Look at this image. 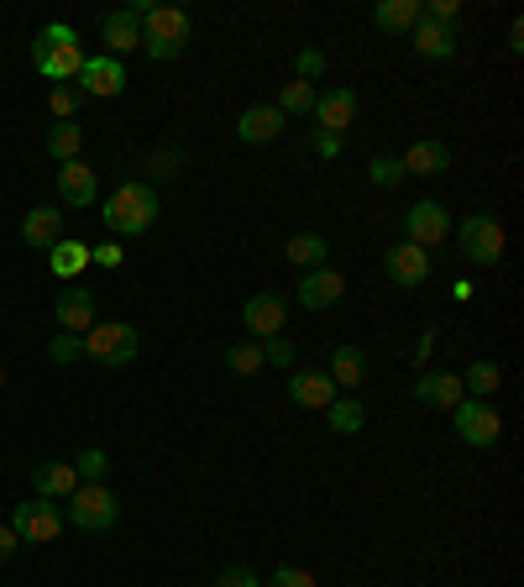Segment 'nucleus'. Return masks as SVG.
<instances>
[{
	"label": "nucleus",
	"mask_w": 524,
	"mask_h": 587,
	"mask_svg": "<svg viewBox=\"0 0 524 587\" xmlns=\"http://www.w3.org/2000/svg\"><path fill=\"white\" fill-rule=\"evenodd\" d=\"M105 226H111V241L116 236H142L152 232V221H158V189L142 184V178H132V184H116V195L105 200Z\"/></svg>",
	"instance_id": "f257e3e1"
},
{
	"label": "nucleus",
	"mask_w": 524,
	"mask_h": 587,
	"mask_svg": "<svg viewBox=\"0 0 524 587\" xmlns=\"http://www.w3.org/2000/svg\"><path fill=\"white\" fill-rule=\"evenodd\" d=\"M195 37V16L184 5H152L142 16V53L152 63H174Z\"/></svg>",
	"instance_id": "f03ea898"
},
{
	"label": "nucleus",
	"mask_w": 524,
	"mask_h": 587,
	"mask_svg": "<svg viewBox=\"0 0 524 587\" xmlns=\"http://www.w3.org/2000/svg\"><path fill=\"white\" fill-rule=\"evenodd\" d=\"M63 503H68V509H63V525L85 529V535H105V529L121 520V503L105 483H79Z\"/></svg>",
	"instance_id": "7ed1b4c3"
},
{
	"label": "nucleus",
	"mask_w": 524,
	"mask_h": 587,
	"mask_svg": "<svg viewBox=\"0 0 524 587\" xmlns=\"http://www.w3.org/2000/svg\"><path fill=\"white\" fill-rule=\"evenodd\" d=\"M79 341H85V357H95L100 367H132V362H137V347H142L137 325H126V321L89 325Z\"/></svg>",
	"instance_id": "20e7f679"
},
{
	"label": "nucleus",
	"mask_w": 524,
	"mask_h": 587,
	"mask_svg": "<svg viewBox=\"0 0 524 587\" xmlns=\"http://www.w3.org/2000/svg\"><path fill=\"white\" fill-rule=\"evenodd\" d=\"M11 529H16V540H27V546H48V540H59L63 535V503H53V499L16 503Z\"/></svg>",
	"instance_id": "39448f33"
},
{
	"label": "nucleus",
	"mask_w": 524,
	"mask_h": 587,
	"mask_svg": "<svg viewBox=\"0 0 524 587\" xmlns=\"http://www.w3.org/2000/svg\"><path fill=\"white\" fill-rule=\"evenodd\" d=\"M457 241H462V258L472 267H494L503 258V226H498V215H466Z\"/></svg>",
	"instance_id": "423d86ee"
},
{
	"label": "nucleus",
	"mask_w": 524,
	"mask_h": 587,
	"mask_svg": "<svg viewBox=\"0 0 524 587\" xmlns=\"http://www.w3.org/2000/svg\"><path fill=\"white\" fill-rule=\"evenodd\" d=\"M451 236V210L440 205V200H420V205L404 210V241L409 247H420V252H431Z\"/></svg>",
	"instance_id": "0eeeda50"
},
{
	"label": "nucleus",
	"mask_w": 524,
	"mask_h": 587,
	"mask_svg": "<svg viewBox=\"0 0 524 587\" xmlns=\"http://www.w3.org/2000/svg\"><path fill=\"white\" fill-rule=\"evenodd\" d=\"M451 425H457V436L466 446H498V436H503V420H498V410L488 399H462L451 410Z\"/></svg>",
	"instance_id": "6e6552de"
},
{
	"label": "nucleus",
	"mask_w": 524,
	"mask_h": 587,
	"mask_svg": "<svg viewBox=\"0 0 524 587\" xmlns=\"http://www.w3.org/2000/svg\"><path fill=\"white\" fill-rule=\"evenodd\" d=\"M466 399V388H462V373H446V367H436V373H420L414 378V404L420 410H457Z\"/></svg>",
	"instance_id": "1a4fd4ad"
},
{
	"label": "nucleus",
	"mask_w": 524,
	"mask_h": 587,
	"mask_svg": "<svg viewBox=\"0 0 524 587\" xmlns=\"http://www.w3.org/2000/svg\"><path fill=\"white\" fill-rule=\"evenodd\" d=\"M284 321H289V299L284 294H252L247 304H241V325L252 330V336H284Z\"/></svg>",
	"instance_id": "9d476101"
},
{
	"label": "nucleus",
	"mask_w": 524,
	"mask_h": 587,
	"mask_svg": "<svg viewBox=\"0 0 524 587\" xmlns=\"http://www.w3.org/2000/svg\"><path fill=\"white\" fill-rule=\"evenodd\" d=\"M121 89H126V63L111 59V53H95V59H85V68H79V95L111 100V95H121Z\"/></svg>",
	"instance_id": "9b49d317"
},
{
	"label": "nucleus",
	"mask_w": 524,
	"mask_h": 587,
	"mask_svg": "<svg viewBox=\"0 0 524 587\" xmlns=\"http://www.w3.org/2000/svg\"><path fill=\"white\" fill-rule=\"evenodd\" d=\"M100 37H105V53L111 59H126V53H137L142 48V16L126 5V11H105L100 16Z\"/></svg>",
	"instance_id": "f8f14e48"
},
{
	"label": "nucleus",
	"mask_w": 524,
	"mask_h": 587,
	"mask_svg": "<svg viewBox=\"0 0 524 587\" xmlns=\"http://www.w3.org/2000/svg\"><path fill=\"white\" fill-rule=\"evenodd\" d=\"M383 273H388L399 289H420V284L431 278V252H420V247L399 241V247L383 252Z\"/></svg>",
	"instance_id": "ddd939ff"
},
{
	"label": "nucleus",
	"mask_w": 524,
	"mask_h": 587,
	"mask_svg": "<svg viewBox=\"0 0 524 587\" xmlns=\"http://www.w3.org/2000/svg\"><path fill=\"white\" fill-rule=\"evenodd\" d=\"M315 132H330V137H341L351 121H357V89H325L315 95Z\"/></svg>",
	"instance_id": "4468645a"
},
{
	"label": "nucleus",
	"mask_w": 524,
	"mask_h": 587,
	"mask_svg": "<svg viewBox=\"0 0 524 587\" xmlns=\"http://www.w3.org/2000/svg\"><path fill=\"white\" fill-rule=\"evenodd\" d=\"M299 304L304 310H330V304H341V294H347V278L336 273V267H310L304 278H299Z\"/></svg>",
	"instance_id": "2eb2a0df"
},
{
	"label": "nucleus",
	"mask_w": 524,
	"mask_h": 587,
	"mask_svg": "<svg viewBox=\"0 0 524 587\" xmlns=\"http://www.w3.org/2000/svg\"><path fill=\"white\" fill-rule=\"evenodd\" d=\"M53 321H59L68 336H85L89 325H95V289H85V284L63 289L59 304H53Z\"/></svg>",
	"instance_id": "dca6fc26"
},
{
	"label": "nucleus",
	"mask_w": 524,
	"mask_h": 587,
	"mask_svg": "<svg viewBox=\"0 0 524 587\" xmlns=\"http://www.w3.org/2000/svg\"><path fill=\"white\" fill-rule=\"evenodd\" d=\"M289 399L299 410H325L330 399H336V383L325 367H304V373H294L289 378Z\"/></svg>",
	"instance_id": "f3484780"
},
{
	"label": "nucleus",
	"mask_w": 524,
	"mask_h": 587,
	"mask_svg": "<svg viewBox=\"0 0 524 587\" xmlns=\"http://www.w3.org/2000/svg\"><path fill=\"white\" fill-rule=\"evenodd\" d=\"M59 236H63V210L59 205H32L27 215H22V241H27L32 252H48Z\"/></svg>",
	"instance_id": "a211bd4d"
},
{
	"label": "nucleus",
	"mask_w": 524,
	"mask_h": 587,
	"mask_svg": "<svg viewBox=\"0 0 524 587\" xmlns=\"http://www.w3.org/2000/svg\"><path fill=\"white\" fill-rule=\"evenodd\" d=\"M409 48H414L420 59H431V63L457 59V27H436V22L420 16V27L409 32Z\"/></svg>",
	"instance_id": "6ab92c4d"
},
{
	"label": "nucleus",
	"mask_w": 524,
	"mask_h": 587,
	"mask_svg": "<svg viewBox=\"0 0 524 587\" xmlns=\"http://www.w3.org/2000/svg\"><path fill=\"white\" fill-rule=\"evenodd\" d=\"M74 488H79L74 462H37V467H32V494H37V499L63 503L68 494H74Z\"/></svg>",
	"instance_id": "aec40b11"
},
{
	"label": "nucleus",
	"mask_w": 524,
	"mask_h": 587,
	"mask_svg": "<svg viewBox=\"0 0 524 587\" xmlns=\"http://www.w3.org/2000/svg\"><path fill=\"white\" fill-rule=\"evenodd\" d=\"M95 195H100V184H95V168L89 163H63L59 168V200L63 205H74V210H85V205H95Z\"/></svg>",
	"instance_id": "412c9836"
},
{
	"label": "nucleus",
	"mask_w": 524,
	"mask_h": 587,
	"mask_svg": "<svg viewBox=\"0 0 524 587\" xmlns=\"http://www.w3.org/2000/svg\"><path fill=\"white\" fill-rule=\"evenodd\" d=\"M284 132V116H278V105H252V111H241V121H236V137L247 147H262L273 142Z\"/></svg>",
	"instance_id": "4be33fe9"
},
{
	"label": "nucleus",
	"mask_w": 524,
	"mask_h": 587,
	"mask_svg": "<svg viewBox=\"0 0 524 587\" xmlns=\"http://www.w3.org/2000/svg\"><path fill=\"white\" fill-rule=\"evenodd\" d=\"M32 63H37V74H42V79L68 85V79H79L85 53H79V48H42V53H32Z\"/></svg>",
	"instance_id": "5701e85b"
},
{
	"label": "nucleus",
	"mask_w": 524,
	"mask_h": 587,
	"mask_svg": "<svg viewBox=\"0 0 524 587\" xmlns=\"http://www.w3.org/2000/svg\"><path fill=\"white\" fill-rule=\"evenodd\" d=\"M373 27L388 32V37H409V32L420 27V0H378Z\"/></svg>",
	"instance_id": "b1692460"
},
{
	"label": "nucleus",
	"mask_w": 524,
	"mask_h": 587,
	"mask_svg": "<svg viewBox=\"0 0 524 587\" xmlns=\"http://www.w3.org/2000/svg\"><path fill=\"white\" fill-rule=\"evenodd\" d=\"M399 163H404V174L436 178V174H446V168H451V147H446V142H414L404 158H399Z\"/></svg>",
	"instance_id": "393cba45"
},
{
	"label": "nucleus",
	"mask_w": 524,
	"mask_h": 587,
	"mask_svg": "<svg viewBox=\"0 0 524 587\" xmlns=\"http://www.w3.org/2000/svg\"><path fill=\"white\" fill-rule=\"evenodd\" d=\"M330 383L336 388H362L367 383V357H362V347H336L330 352Z\"/></svg>",
	"instance_id": "a878e982"
},
{
	"label": "nucleus",
	"mask_w": 524,
	"mask_h": 587,
	"mask_svg": "<svg viewBox=\"0 0 524 587\" xmlns=\"http://www.w3.org/2000/svg\"><path fill=\"white\" fill-rule=\"evenodd\" d=\"M325 252H330V241H325L321 232H299L284 241V258H289L294 267H304V273H310V267H325Z\"/></svg>",
	"instance_id": "bb28decb"
},
{
	"label": "nucleus",
	"mask_w": 524,
	"mask_h": 587,
	"mask_svg": "<svg viewBox=\"0 0 524 587\" xmlns=\"http://www.w3.org/2000/svg\"><path fill=\"white\" fill-rule=\"evenodd\" d=\"M325 425H330L336 436H357V430L367 425V404H362V399H330V404H325Z\"/></svg>",
	"instance_id": "cd10ccee"
},
{
	"label": "nucleus",
	"mask_w": 524,
	"mask_h": 587,
	"mask_svg": "<svg viewBox=\"0 0 524 587\" xmlns=\"http://www.w3.org/2000/svg\"><path fill=\"white\" fill-rule=\"evenodd\" d=\"M48 252H53L48 263H53V273H59V278H79V273L89 267V247H85V241H68V236H59Z\"/></svg>",
	"instance_id": "c85d7f7f"
},
{
	"label": "nucleus",
	"mask_w": 524,
	"mask_h": 587,
	"mask_svg": "<svg viewBox=\"0 0 524 587\" xmlns=\"http://www.w3.org/2000/svg\"><path fill=\"white\" fill-rule=\"evenodd\" d=\"M498 383H503V373H498V362H488V357H483V362H472V367L462 373L466 394H472V399H488V404H494Z\"/></svg>",
	"instance_id": "c756f323"
},
{
	"label": "nucleus",
	"mask_w": 524,
	"mask_h": 587,
	"mask_svg": "<svg viewBox=\"0 0 524 587\" xmlns=\"http://www.w3.org/2000/svg\"><path fill=\"white\" fill-rule=\"evenodd\" d=\"M79 147H85V126H79V121H59V126L48 132V152H53L59 163H74Z\"/></svg>",
	"instance_id": "7c9ffc66"
},
{
	"label": "nucleus",
	"mask_w": 524,
	"mask_h": 587,
	"mask_svg": "<svg viewBox=\"0 0 524 587\" xmlns=\"http://www.w3.org/2000/svg\"><path fill=\"white\" fill-rule=\"evenodd\" d=\"M315 111V85H304V79H289L284 95H278V116H310Z\"/></svg>",
	"instance_id": "2f4dec72"
},
{
	"label": "nucleus",
	"mask_w": 524,
	"mask_h": 587,
	"mask_svg": "<svg viewBox=\"0 0 524 587\" xmlns=\"http://www.w3.org/2000/svg\"><path fill=\"white\" fill-rule=\"evenodd\" d=\"M226 367H232L236 378H252V373H262V367H267V362H262L258 341H236L232 352H226Z\"/></svg>",
	"instance_id": "473e14b6"
},
{
	"label": "nucleus",
	"mask_w": 524,
	"mask_h": 587,
	"mask_svg": "<svg viewBox=\"0 0 524 587\" xmlns=\"http://www.w3.org/2000/svg\"><path fill=\"white\" fill-rule=\"evenodd\" d=\"M105 472H111V457H105L100 446H89V451L74 457V477H79V483H105Z\"/></svg>",
	"instance_id": "72a5a7b5"
},
{
	"label": "nucleus",
	"mask_w": 524,
	"mask_h": 587,
	"mask_svg": "<svg viewBox=\"0 0 524 587\" xmlns=\"http://www.w3.org/2000/svg\"><path fill=\"white\" fill-rule=\"evenodd\" d=\"M48 105H53V116H59V121H79V105H85V95H79V85H53Z\"/></svg>",
	"instance_id": "f704fd0d"
},
{
	"label": "nucleus",
	"mask_w": 524,
	"mask_h": 587,
	"mask_svg": "<svg viewBox=\"0 0 524 587\" xmlns=\"http://www.w3.org/2000/svg\"><path fill=\"white\" fill-rule=\"evenodd\" d=\"M367 178H373V184H378V189H394V184H404V163H399V158H388V152H378V158H373V163H367Z\"/></svg>",
	"instance_id": "c9c22d12"
},
{
	"label": "nucleus",
	"mask_w": 524,
	"mask_h": 587,
	"mask_svg": "<svg viewBox=\"0 0 524 587\" xmlns=\"http://www.w3.org/2000/svg\"><path fill=\"white\" fill-rule=\"evenodd\" d=\"M42 48H79V32L68 22H53V27H42L32 37V53H42Z\"/></svg>",
	"instance_id": "e433bc0d"
},
{
	"label": "nucleus",
	"mask_w": 524,
	"mask_h": 587,
	"mask_svg": "<svg viewBox=\"0 0 524 587\" xmlns=\"http://www.w3.org/2000/svg\"><path fill=\"white\" fill-rule=\"evenodd\" d=\"M321 74H325V53H321V48H299V53H294V79L315 85Z\"/></svg>",
	"instance_id": "4c0bfd02"
},
{
	"label": "nucleus",
	"mask_w": 524,
	"mask_h": 587,
	"mask_svg": "<svg viewBox=\"0 0 524 587\" xmlns=\"http://www.w3.org/2000/svg\"><path fill=\"white\" fill-rule=\"evenodd\" d=\"M258 352H262V362H273V367H294V341L289 336H262Z\"/></svg>",
	"instance_id": "58836bf2"
},
{
	"label": "nucleus",
	"mask_w": 524,
	"mask_h": 587,
	"mask_svg": "<svg viewBox=\"0 0 524 587\" xmlns=\"http://www.w3.org/2000/svg\"><path fill=\"white\" fill-rule=\"evenodd\" d=\"M420 16H425V22H436V27H457L462 0H431V5H420Z\"/></svg>",
	"instance_id": "ea45409f"
},
{
	"label": "nucleus",
	"mask_w": 524,
	"mask_h": 587,
	"mask_svg": "<svg viewBox=\"0 0 524 587\" xmlns=\"http://www.w3.org/2000/svg\"><path fill=\"white\" fill-rule=\"evenodd\" d=\"M48 357H53V362H59V367H68V362H74V357H85V341H79V336H68V330H63V336H53V341H48Z\"/></svg>",
	"instance_id": "a19ab883"
},
{
	"label": "nucleus",
	"mask_w": 524,
	"mask_h": 587,
	"mask_svg": "<svg viewBox=\"0 0 524 587\" xmlns=\"http://www.w3.org/2000/svg\"><path fill=\"white\" fill-rule=\"evenodd\" d=\"M262 587H315V577H310L304 566H278V572H273Z\"/></svg>",
	"instance_id": "79ce46f5"
},
{
	"label": "nucleus",
	"mask_w": 524,
	"mask_h": 587,
	"mask_svg": "<svg viewBox=\"0 0 524 587\" xmlns=\"http://www.w3.org/2000/svg\"><path fill=\"white\" fill-rule=\"evenodd\" d=\"M215 587H262V583H258L252 566H226V572L215 577Z\"/></svg>",
	"instance_id": "37998d69"
},
{
	"label": "nucleus",
	"mask_w": 524,
	"mask_h": 587,
	"mask_svg": "<svg viewBox=\"0 0 524 587\" xmlns=\"http://www.w3.org/2000/svg\"><path fill=\"white\" fill-rule=\"evenodd\" d=\"M89 263L121 267V263H126V252H121V241H100V247H89Z\"/></svg>",
	"instance_id": "c03bdc74"
},
{
	"label": "nucleus",
	"mask_w": 524,
	"mask_h": 587,
	"mask_svg": "<svg viewBox=\"0 0 524 587\" xmlns=\"http://www.w3.org/2000/svg\"><path fill=\"white\" fill-rule=\"evenodd\" d=\"M310 147H315V158H325V163H336V158H341V137H330V132H315Z\"/></svg>",
	"instance_id": "a18cd8bd"
},
{
	"label": "nucleus",
	"mask_w": 524,
	"mask_h": 587,
	"mask_svg": "<svg viewBox=\"0 0 524 587\" xmlns=\"http://www.w3.org/2000/svg\"><path fill=\"white\" fill-rule=\"evenodd\" d=\"M174 174H178V152H169V147L152 152V178H174Z\"/></svg>",
	"instance_id": "49530a36"
},
{
	"label": "nucleus",
	"mask_w": 524,
	"mask_h": 587,
	"mask_svg": "<svg viewBox=\"0 0 524 587\" xmlns=\"http://www.w3.org/2000/svg\"><path fill=\"white\" fill-rule=\"evenodd\" d=\"M16 546H22V540H16V529H11V525H0V561H11V557H16Z\"/></svg>",
	"instance_id": "de8ad7c7"
},
{
	"label": "nucleus",
	"mask_w": 524,
	"mask_h": 587,
	"mask_svg": "<svg viewBox=\"0 0 524 587\" xmlns=\"http://www.w3.org/2000/svg\"><path fill=\"white\" fill-rule=\"evenodd\" d=\"M431 352H436V330H425V336H420V347H414V362H425Z\"/></svg>",
	"instance_id": "09e8293b"
},
{
	"label": "nucleus",
	"mask_w": 524,
	"mask_h": 587,
	"mask_svg": "<svg viewBox=\"0 0 524 587\" xmlns=\"http://www.w3.org/2000/svg\"><path fill=\"white\" fill-rule=\"evenodd\" d=\"M509 48H514V53H524V22H514V27H509Z\"/></svg>",
	"instance_id": "8fccbe9b"
},
{
	"label": "nucleus",
	"mask_w": 524,
	"mask_h": 587,
	"mask_svg": "<svg viewBox=\"0 0 524 587\" xmlns=\"http://www.w3.org/2000/svg\"><path fill=\"white\" fill-rule=\"evenodd\" d=\"M0 388H5V367H0Z\"/></svg>",
	"instance_id": "3c124183"
}]
</instances>
